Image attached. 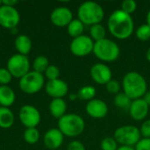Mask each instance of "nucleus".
<instances>
[{
	"mask_svg": "<svg viewBox=\"0 0 150 150\" xmlns=\"http://www.w3.org/2000/svg\"><path fill=\"white\" fill-rule=\"evenodd\" d=\"M44 76L42 74L34 70L29 71L19 80L20 90L26 94H34L39 92L44 86Z\"/></svg>",
	"mask_w": 150,
	"mask_h": 150,
	"instance_id": "7",
	"label": "nucleus"
},
{
	"mask_svg": "<svg viewBox=\"0 0 150 150\" xmlns=\"http://www.w3.org/2000/svg\"><path fill=\"white\" fill-rule=\"evenodd\" d=\"M92 53L100 61L111 62L116 61L120 57V49L117 43L105 38L94 43Z\"/></svg>",
	"mask_w": 150,
	"mask_h": 150,
	"instance_id": "5",
	"label": "nucleus"
},
{
	"mask_svg": "<svg viewBox=\"0 0 150 150\" xmlns=\"http://www.w3.org/2000/svg\"><path fill=\"white\" fill-rule=\"evenodd\" d=\"M143 99H144V101L147 103V105L150 106V91H148L146 93H145V95L143 96Z\"/></svg>",
	"mask_w": 150,
	"mask_h": 150,
	"instance_id": "38",
	"label": "nucleus"
},
{
	"mask_svg": "<svg viewBox=\"0 0 150 150\" xmlns=\"http://www.w3.org/2000/svg\"><path fill=\"white\" fill-rule=\"evenodd\" d=\"M12 77L21 78L29 72L30 62L26 55L19 54H13L7 62V68Z\"/></svg>",
	"mask_w": 150,
	"mask_h": 150,
	"instance_id": "8",
	"label": "nucleus"
},
{
	"mask_svg": "<svg viewBox=\"0 0 150 150\" xmlns=\"http://www.w3.org/2000/svg\"><path fill=\"white\" fill-rule=\"evenodd\" d=\"M94 41L88 35H81L72 40L69 49L71 53L77 57H84L93 52Z\"/></svg>",
	"mask_w": 150,
	"mask_h": 150,
	"instance_id": "9",
	"label": "nucleus"
},
{
	"mask_svg": "<svg viewBox=\"0 0 150 150\" xmlns=\"http://www.w3.org/2000/svg\"><path fill=\"white\" fill-rule=\"evenodd\" d=\"M20 21V16L15 7L2 4L0 7V25L6 29H14Z\"/></svg>",
	"mask_w": 150,
	"mask_h": 150,
	"instance_id": "11",
	"label": "nucleus"
},
{
	"mask_svg": "<svg viewBox=\"0 0 150 150\" xmlns=\"http://www.w3.org/2000/svg\"><path fill=\"white\" fill-rule=\"evenodd\" d=\"M24 140L28 144H35L40 140V132L36 127L26 128L24 132Z\"/></svg>",
	"mask_w": 150,
	"mask_h": 150,
	"instance_id": "27",
	"label": "nucleus"
},
{
	"mask_svg": "<svg viewBox=\"0 0 150 150\" xmlns=\"http://www.w3.org/2000/svg\"><path fill=\"white\" fill-rule=\"evenodd\" d=\"M64 135L58 128L49 129L44 135L43 142L48 149L54 150L59 149L63 142Z\"/></svg>",
	"mask_w": 150,
	"mask_h": 150,
	"instance_id": "17",
	"label": "nucleus"
},
{
	"mask_svg": "<svg viewBox=\"0 0 150 150\" xmlns=\"http://www.w3.org/2000/svg\"><path fill=\"white\" fill-rule=\"evenodd\" d=\"M140 132L143 138H150V120H147L142 123Z\"/></svg>",
	"mask_w": 150,
	"mask_h": 150,
	"instance_id": "34",
	"label": "nucleus"
},
{
	"mask_svg": "<svg viewBox=\"0 0 150 150\" xmlns=\"http://www.w3.org/2000/svg\"><path fill=\"white\" fill-rule=\"evenodd\" d=\"M77 16L78 19L83 25L91 26L96 24H100L105 17V11L99 4L93 1H87L78 7Z\"/></svg>",
	"mask_w": 150,
	"mask_h": 150,
	"instance_id": "3",
	"label": "nucleus"
},
{
	"mask_svg": "<svg viewBox=\"0 0 150 150\" xmlns=\"http://www.w3.org/2000/svg\"><path fill=\"white\" fill-rule=\"evenodd\" d=\"M146 20H147V25H149L150 26V10L149 11L148 14H147V17H146Z\"/></svg>",
	"mask_w": 150,
	"mask_h": 150,
	"instance_id": "40",
	"label": "nucleus"
},
{
	"mask_svg": "<svg viewBox=\"0 0 150 150\" xmlns=\"http://www.w3.org/2000/svg\"><path fill=\"white\" fill-rule=\"evenodd\" d=\"M85 128L83 119L75 113L65 114L58 120V129L63 135L68 137H76L83 134Z\"/></svg>",
	"mask_w": 150,
	"mask_h": 150,
	"instance_id": "4",
	"label": "nucleus"
},
{
	"mask_svg": "<svg viewBox=\"0 0 150 150\" xmlns=\"http://www.w3.org/2000/svg\"><path fill=\"white\" fill-rule=\"evenodd\" d=\"M1 5H2V1H0V7H1Z\"/></svg>",
	"mask_w": 150,
	"mask_h": 150,
	"instance_id": "43",
	"label": "nucleus"
},
{
	"mask_svg": "<svg viewBox=\"0 0 150 150\" xmlns=\"http://www.w3.org/2000/svg\"><path fill=\"white\" fill-rule=\"evenodd\" d=\"M19 120L25 128L36 127L40 122V113L38 109L31 105H25L19 111Z\"/></svg>",
	"mask_w": 150,
	"mask_h": 150,
	"instance_id": "10",
	"label": "nucleus"
},
{
	"mask_svg": "<svg viewBox=\"0 0 150 150\" xmlns=\"http://www.w3.org/2000/svg\"><path fill=\"white\" fill-rule=\"evenodd\" d=\"M14 123L13 112L7 107L0 106V127L1 128H10Z\"/></svg>",
	"mask_w": 150,
	"mask_h": 150,
	"instance_id": "21",
	"label": "nucleus"
},
{
	"mask_svg": "<svg viewBox=\"0 0 150 150\" xmlns=\"http://www.w3.org/2000/svg\"><path fill=\"white\" fill-rule=\"evenodd\" d=\"M12 76L5 68H0V84L7 85L11 81Z\"/></svg>",
	"mask_w": 150,
	"mask_h": 150,
	"instance_id": "33",
	"label": "nucleus"
},
{
	"mask_svg": "<svg viewBox=\"0 0 150 150\" xmlns=\"http://www.w3.org/2000/svg\"><path fill=\"white\" fill-rule=\"evenodd\" d=\"M146 57H147V60L150 62V47L148 49L147 51V54H146Z\"/></svg>",
	"mask_w": 150,
	"mask_h": 150,
	"instance_id": "41",
	"label": "nucleus"
},
{
	"mask_svg": "<svg viewBox=\"0 0 150 150\" xmlns=\"http://www.w3.org/2000/svg\"><path fill=\"white\" fill-rule=\"evenodd\" d=\"M49 66V62H48V59L44 56V55H39L37 56L33 62V70L38 72V73H40L42 74L43 72L46 71V69L48 68Z\"/></svg>",
	"mask_w": 150,
	"mask_h": 150,
	"instance_id": "25",
	"label": "nucleus"
},
{
	"mask_svg": "<svg viewBox=\"0 0 150 150\" xmlns=\"http://www.w3.org/2000/svg\"><path fill=\"white\" fill-rule=\"evenodd\" d=\"M135 150H150V138H142L136 144Z\"/></svg>",
	"mask_w": 150,
	"mask_h": 150,
	"instance_id": "35",
	"label": "nucleus"
},
{
	"mask_svg": "<svg viewBox=\"0 0 150 150\" xmlns=\"http://www.w3.org/2000/svg\"><path fill=\"white\" fill-rule=\"evenodd\" d=\"M133 100H131L129 98V97L125 94L124 92H120L117 95H115L114 98V104L118 108H121V109H128L131 105Z\"/></svg>",
	"mask_w": 150,
	"mask_h": 150,
	"instance_id": "26",
	"label": "nucleus"
},
{
	"mask_svg": "<svg viewBox=\"0 0 150 150\" xmlns=\"http://www.w3.org/2000/svg\"><path fill=\"white\" fill-rule=\"evenodd\" d=\"M137 9V3L134 0H125L121 3V9L124 12L131 15Z\"/></svg>",
	"mask_w": 150,
	"mask_h": 150,
	"instance_id": "30",
	"label": "nucleus"
},
{
	"mask_svg": "<svg viewBox=\"0 0 150 150\" xmlns=\"http://www.w3.org/2000/svg\"><path fill=\"white\" fill-rule=\"evenodd\" d=\"M107 25L111 34L119 40L129 38L134 29L133 18L122 10H116L110 15Z\"/></svg>",
	"mask_w": 150,
	"mask_h": 150,
	"instance_id": "1",
	"label": "nucleus"
},
{
	"mask_svg": "<svg viewBox=\"0 0 150 150\" xmlns=\"http://www.w3.org/2000/svg\"><path fill=\"white\" fill-rule=\"evenodd\" d=\"M18 4V1L16 0H6V1H2V4L4 5H7V6H11L14 7L15 4Z\"/></svg>",
	"mask_w": 150,
	"mask_h": 150,
	"instance_id": "37",
	"label": "nucleus"
},
{
	"mask_svg": "<svg viewBox=\"0 0 150 150\" xmlns=\"http://www.w3.org/2000/svg\"><path fill=\"white\" fill-rule=\"evenodd\" d=\"M117 150H135V148L129 147V146H120V147L118 148Z\"/></svg>",
	"mask_w": 150,
	"mask_h": 150,
	"instance_id": "39",
	"label": "nucleus"
},
{
	"mask_svg": "<svg viewBox=\"0 0 150 150\" xmlns=\"http://www.w3.org/2000/svg\"><path fill=\"white\" fill-rule=\"evenodd\" d=\"M83 30H84V25L78 18L73 19L69 24V25L67 26L68 33L73 39L77 38V37L83 35Z\"/></svg>",
	"mask_w": 150,
	"mask_h": 150,
	"instance_id": "22",
	"label": "nucleus"
},
{
	"mask_svg": "<svg viewBox=\"0 0 150 150\" xmlns=\"http://www.w3.org/2000/svg\"><path fill=\"white\" fill-rule=\"evenodd\" d=\"M86 112L93 119H103L108 113V106L101 99L94 98L89 101L85 107Z\"/></svg>",
	"mask_w": 150,
	"mask_h": 150,
	"instance_id": "15",
	"label": "nucleus"
},
{
	"mask_svg": "<svg viewBox=\"0 0 150 150\" xmlns=\"http://www.w3.org/2000/svg\"><path fill=\"white\" fill-rule=\"evenodd\" d=\"M44 73H45V76L48 79V81L59 79L60 70L54 65H49L48 68L46 69V71Z\"/></svg>",
	"mask_w": 150,
	"mask_h": 150,
	"instance_id": "31",
	"label": "nucleus"
},
{
	"mask_svg": "<svg viewBox=\"0 0 150 150\" xmlns=\"http://www.w3.org/2000/svg\"><path fill=\"white\" fill-rule=\"evenodd\" d=\"M105 34H106L105 28L101 24H96L91 26L90 37L92 39L94 42L105 39Z\"/></svg>",
	"mask_w": 150,
	"mask_h": 150,
	"instance_id": "23",
	"label": "nucleus"
},
{
	"mask_svg": "<svg viewBox=\"0 0 150 150\" xmlns=\"http://www.w3.org/2000/svg\"><path fill=\"white\" fill-rule=\"evenodd\" d=\"M105 88H106V91H107L109 93L117 95V94L120 93V91L121 85H120V83L118 81L112 80V79L110 82H108V83L105 84Z\"/></svg>",
	"mask_w": 150,
	"mask_h": 150,
	"instance_id": "32",
	"label": "nucleus"
},
{
	"mask_svg": "<svg viewBox=\"0 0 150 150\" xmlns=\"http://www.w3.org/2000/svg\"><path fill=\"white\" fill-rule=\"evenodd\" d=\"M149 106L147 105L143 98L135 99L131 103L129 107V113L134 120L141 121L147 117L149 113Z\"/></svg>",
	"mask_w": 150,
	"mask_h": 150,
	"instance_id": "16",
	"label": "nucleus"
},
{
	"mask_svg": "<svg viewBox=\"0 0 150 150\" xmlns=\"http://www.w3.org/2000/svg\"><path fill=\"white\" fill-rule=\"evenodd\" d=\"M123 92L127 94L131 100L142 98L148 91V84L140 73L130 71L127 73L122 80Z\"/></svg>",
	"mask_w": 150,
	"mask_h": 150,
	"instance_id": "2",
	"label": "nucleus"
},
{
	"mask_svg": "<svg viewBox=\"0 0 150 150\" xmlns=\"http://www.w3.org/2000/svg\"><path fill=\"white\" fill-rule=\"evenodd\" d=\"M77 98L81 100L84 101H91L95 98L96 96V89L93 86L88 85L82 87L77 92Z\"/></svg>",
	"mask_w": 150,
	"mask_h": 150,
	"instance_id": "24",
	"label": "nucleus"
},
{
	"mask_svg": "<svg viewBox=\"0 0 150 150\" xmlns=\"http://www.w3.org/2000/svg\"><path fill=\"white\" fill-rule=\"evenodd\" d=\"M91 76L95 83L105 85L112 80V73L107 65L104 63H97L91 69Z\"/></svg>",
	"mask_w": 150,
	"mask_h": 150,
	"instance_id": "12",
	"label": "nucleus"
},
{
	"mask_svg": "<svg viewBox=\"0 0 150 150\" xmlns=\"http://www.w3.org/2000/svg\"><path fill=\"white\" fill-rule=\"evenodd\" d=\"M67 104L63 98H53L49 104V112L55 119H61L66 114Z\"/></svg>",
	"mask_w": 150,
	"mask_h": 150,
	"instance_id": "18",
	"label": "nucleus"
},
{
	"mask_svg": "<svg viewBox=\"0 0 150 150\" xmlns=\"http://www.w3.org/2000/svg\"><path fill=\"white\" fill-rule=\"evenodd\" d=\"M15 102V93L7 85H0V105L9 108Z\"/></svg>",
	"mask_w": 150,
	"mask_h": 150,
	"instance_id": "20",
	"label": "nucleus"
},
{
	"mask_svg": "<svg viewBox=\"0 0 150 150\" xmlns=\"http://www.w3.org/2000/svg\"><path fill=\"white\" fill-rule=\"evenodd\" d=\"M67 150H86L85 149V147L84 145L78 142V141H73L71 142L69 146H68V149Z\"/></svg>",
	"mask_w": 150,
	"mask_h": 150,
	"instance_id": "36",
	"label": "nucleus"
},
{
	"mask_svg": "<svg viewBox=\"0 0 150 150\" xmlns=\"http://www.w3.org/2000/svg\"><path fill=\"white\" fill-rule=\"evenodd\" d=\"M32 47V40L27 35L20 34L15 39V47L19 54L27 55L31 52Z\"/></svg>",
	"mask_w": 150,
	"mask_h": 150,
	"instance_id": "19",
	"label": "nucleus"
},
{
	"mask_svg": "<svg viewBox=\"0 0 150 150\" xmlns=\"http://www.w3.org/2000/svg\"><path fill=\"white\" fill-rule=\"evenodd\" d=\"M45 90L47 95L53 98H62L69 91V86L66 82L61 79L48 81L46 83Z\"/></svg>",
	"mask_w": 150,
	"mask_h": 150,
	"instance_id": "14",
	"label": "nucleus"
},
{
	"mask_svg": "<svg viewBox=\"0 0 150 150\" xmlns=\"http://www.w3.org/2000/svg\"><path fill=\"white\" fill-rule=\"evenodd\" d=\"M136 37L142 41H147L150 39V26L147 24L140 25L136 30Z\"/></svg>",
	"mask_w": 150,
	"mask_h": 150,
	"instance_id": "28",
	"label": "nucleus"
},
{
	"mask_svg": "<svg viewBox=\"0 0 150 150\" xmlns=\"http://www.w3.org/2000/svg\"><path fill=\"white\" fill-rule=\"evenodd\" d=\"M51 22L59 27L68 26L69 24L74 19L72 11L67 7H57L50 15Z\"/></svg>",
	"mask_w": 150,
	"mask_h": 150,
	"instance_id": "13",
	"label": "nucleus"
},
{
	"mask_svg": "<svg viewBox=\"0 0 150 150\" xmlns=\"http://www.w3.org/2000/svg\"><path fill=\"white\" fill-rule=\"evenodd\" d=\"M76 98H77V95H71V96H70V99H71V100H75Z\"/></svg>",
	"mask_w": 150,
	"mask_h": 150,
	"instance_id": "42",
	"label": "nucleus"
},
{
	"mask_svg": "<svg viewBox=\"0 0 150 150\" xmlns=\"http://www.w3.org/2000/svg\"><path fill=\"white\" fill-rule=\"evenodd\" d=\"M102 150H117L118 149V142L112 137H105L101 141L100 143Z\"/></svg>",
	"mask_w": 150,
	"mask_h": 150,
	"instance_id": "29",
	"label": "nucleus"
},
{
	"mask_svg": "<svg viewBox=\"0 0 150 150\" xmlns=\"http://www.w3.org/2000/svg\"><path fill=\"white\" fill-rule=\"evenodd\" d=\"M140 129L132 125L120 127L114 132L115 141L121 146L134 147L142 139Z\"/></svg>",
	"mask_w": 150,
	"mask_h": 150,
	"instance_id": "6",
	"label": "nucleus"
}]
</instances>
